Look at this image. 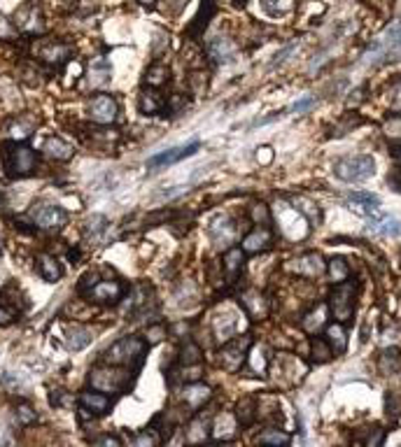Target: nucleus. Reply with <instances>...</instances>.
Listing matches in <instances>:
<instances>
[{
  "label": "nucleus",
  "instance_id": "nucleus-1",
  "mask_svg": "<svg viewBox=\"0 0 401 447\" xmlns=\"http://www.w3.org/2000/svg\"><path fill=\"white\" fill-rule=\"evenodd\" d=\"M147 347L150 345L143 338L126 335V338H119L117 343H112L100 359H103V363H110V366H126L131 370H138L147 357Z\"/></svg>",
  "mask_w": 401,
  "mask_h": 447
},
{
  "label": "nucleus",
  "instance_id": "nucleus-2",
  "mask_svg": "<svg viewBox=\"0 0 401 447\" xmlns=\"http://www.w3.org/2000/svg\"><path fill=\"white\" fill-rule=\"evenodd\" d=\"M271 215H273L275 224H278V231L285 235L287 240L306 238L310 231V226H312V224L308 221V217L301 213L294 203L278 201L273 205V210H271Z\"/></svg>",
  "mask_w": 401,
  "mask_h": 447
},
{
  "label": "nucleus",
  "instance_id": "nucleus-3",
  "mask_svg": "<svg viewBox=\"0 0 401 447\" xmlns=\"http://www.w3.org/2000/svg\"><path fill=\"white\" fill-rule=\"evenodd\" d=\"M401 54V21H394L387 26L374 43L369 45L367 54H364V63L378 66V63L392 61Z\"/></svg>",
  "mask_w": 401,
  "mask_h": 447
},
{
  "label": "nucleus",
  "instance_id": "nucleus-4",
  "mask_svg": "<svg viewBox=\"0 0 401 447\" xmlns=\"http://www.w3.org/2000/svg\"><path fill=\"white\" fill-rule=\"evenodd\" d=\"M357 296H359V285L357 282H339L334 285L332 293H329V313L334 315L336 322L345 324V322L352 319L355 315V308H357Z\"/></svg>",
  "mask_w": 401,
  "mask_h": 447
},
{
  "label": "nucleus",
  "instance_id": "nucleus-5",
  "mask_svg": "<svg viewBox=\"0 0 401 447\" xmlns=\"http://www.w3.org/2000/svg\"><path fill=\"white\" fill-rule=\"evenodd\" d=\"M0 154H3V163L10 178H26L33 173L35 163H38V154L33 152V147L23 143H5Z\"/></svg>",
  "mask_w": 401,
  "mask_h": 447
},
{
  "label": "nucleus",
  "instance_id": "nucleus-6",
  "mask_svg": "<svg viewBox=\"0 0 401 447\" xmlns=\"http://www.w3.org/2000/svg\"><path fill=\"white\" fill-rule=\"evenodd\" d=\"M334 175L341 182H367L376 175V158L371 154H357V156H345L334 163Z\"/></svg>",
  "mask_w": 401,
  "mask_h": 447
},
{
  "label": "nucleus",
  "instance_id": "nucleus-7",
  "mask_svg": "<svg viewBox=\"0 0 401 447\" xmlns=\"http://www.w3.org/2000/svg\"><path fill=\"white\" fill-rule=\"evenodd\" d=\"M128 373H131V368H126V366L93 368L91 378H89V385L98 391L122 394V391H126L128 385H131V382H128ZM133 373H135V370H133Z\"/></svg>",
  "mask_w": 401,
  "mask_h": 447
},
{
  "label": "nucleus",
  "instance_id": "nucleus-8",
  "mask_svg": "<svg viewBox=\"0 0 401 447\" xmlns=\"http://www.w3.org/2000/svg\"><path fill=\"white\" fill-rule=\"evenodd\" d=\"M250 347H252L250 335H240V338L236 335V338L222 343V350H220V354H217V361H220V366L227 370V373H238V370L243 368Z\"/></svg>",
  "mask_w": 401,
  "mask_h": 447
},
{
  "label": "nucleus",
  "instance_id": "nucleus-9",
  "mask_svg": "<svg viewBox=\"0 0 401 447\" xmlns=\"http://www.w3.org/2000/svg\"><path fill=\"white\" fill-rule=\"evenodd\" d=\"M31 219L35 221V226L47 228V231H58L68 224V213L58 205L49 203H38L31 210Z\"/></svg>",
  "mask_w": 401,
  "mask_h": 447
},
{
  "label": "nucleus",
  "instance_id": "nucleus-10",
  "mask_svg": "<svg viewBox=\"0 0 401 447\" xmlns=\"http://www.w3.org/2000/svg\"><path fill=\"white\" fill-rule=\"evenodd\" d=\"M345 205L352 210L355 215L364 217L367 221H374L382 217V205H380V198L374 196V193H367V191H357V193H350L345 198Z\"/></svg>",
  "mask_w": 401,
  "mask_h": 447
},
{
  "label": "nucleus",
  "instance_id": "nucleus-11",
  "mask_svg": "<svg viewBox=\"0 0 401 447\" xmlns=\"http://www.w3.org/2000/svg\"><path fill=\"white\" fill-rule=\"evenodd\" d=\"M117 101L110 96V93H98V96L89 98V103H87V117L93 121V123H103V126H108L117 119Z\"/></svg>",
  "mask_w": 401,
  "mask_h": 447
},
{
  "label": "nucleus",
  "instance_id": "nucleus-12",
  "mask_svg": "<svg viewBox=\"0 0 401 447\" xmlns=\"http://www.w3.org/2000/svg\"><path fill=\"white\" fill-rule=\"evenodd\" d=\"M87 298L93 303H100V305H115L122 301L124 296V285L119 280H98L96 285L89 287L84 291Z\"/></svg>",
  "mask_w": 401,
  "mask_h": 447
},
{
  "label": "nucleus",
  "instance_id": "nucleus-13",
  "mask_svg": "<svg viewBox=\"0 0 401 447\" xmlns=\"http://www.w3.org/2000/svg\"><path fill=\"white\" fill-rule=\"evenodd\" d=\"M212 328H215L217 343H220V345L227 343V340L236 338L240 328H243V315H240L238 310H224L222 315L215 317V324H212Z\"/></svg>",
  "mask_w": 401,
  "mask_h": 447
},
{
  "label": "nucleus",
  "instance_id": "nucleus-14",
  "mask_svg": "<svg viewBox=\"0 0 401 447\" xmlns=\"http://www.w3.org/2000/svg\"><path fill=\"white\" fill-rule=\"evenodd\" d=\"M198 143H190L185 147H170V149H163L161 154L152 156L150 161H147V168L150 170H157V168H168V166H175V163H180L182 158H190L198 152Z\"/></svg>",
  "mask_w": 401,
  "mask_h": 447
},
{
  "label": "nucleus",
  "instance_id": "nucleus-15",
  "mask_svg": "<svg viewBox=\"0 0 401 447\" xmlns=\"http://www.w3.org/2000/svg\"><path fill=\"white\" fill-rule=\"evenodd\" d=\"M210 238L217 247L229 250V247H233L236 238H238V226L231 219H227V217H217L210 224Z\"/></svg>",
  "mask_w": 401,
  "mask_h": 447
},
{
  "label": "nucleus",
  "instance_id": "nucleus-16",
  "mask_svg": "<svg viewBox=\"0 0 401 447\" xmlns=\"http://www.w3.org/2000/svg\"><path fill=\"white\" fill-rule=\"evenodd\" d=\"M271 245H273V233H271V228L257 226L243 238L240 250H243L245 254H262V252H266Z\"/></svg>",
  "mask_w": 401,
  "mask_h": 447
},
{
  "label": "nucleus",
  "instance_id": "nucleus-17",
  "mask_svg": "<svg viewBox=\"0 0 401 447\" xmlns=\"http://www.w3.org/2000/svg\"><path fill=\"white\" fill-rule=\"evenodd\" d=\"M14 26L16 28H21V31H28V33H40V31H45V21H43V16H40V10L35 8V5H23V8L16 10V14H14Z\"/></svg>",
  "mask_w": 401,
  "mask_h": 447
},
{
  "label": "nucleus",
  "instance_id": "nucleus-18",
  "mask_svg": "<svg viewBox=\"0 0 401 447\" xmlns=\"http://www.w3.org/2000/svg\"><path fill=\"white\" fill-rule=\"evenodd\" d=\"M236 54H238V49H236V45L227 35H217V38H212L208 43V56L215 63H220V66L236 61Z\"/></svg>",
  "mask_w": 401,
  "mask_h": 447
},
{
  "label": "nucleus",
  "instance_id": "nucleus-19",
  "mask_svg": "<svg viewBox=\"0 0 401 447\" xmlns=\"http://www.w3.org/2000/svg\"><path fill=\"white\" fill-rule=\"evenodd\" d=\"M180 398L187 403V408H192V413L194 410H198L200 405H205L212 398V389L208 385H200V382H187L185 385V389L180 391Z\"/></svg>",
  "mask_w": 401,
  "mask_h": 447
},
{
  "label": "nucleus",
  "instance_id": "nucleus-20",
  "mask_svg": "<svg viewBox=\"0 0 401 447\" xmlns=\"http://www.w3.org/2000/svg\"><path fill=\"white\" fill-rule=\"evenodd\" d=\"M112 80V66L108 58H96L91 61L89 73H87V89H103Z\"/></svg>",
  "mask_w": 401,
  "mask_h": 447
},
{
  "label": "nucleus",
  "instance_id": "nucleus-21",
  "mask_svg": "<svg viewBox=\"0 0 401 447\" xmlns=\"http://www.w3.org/2000/svg\"><path fill=\"white\" fill-rule=\"evenodd\" d=\"M292 268L294 273L303 275V278H320L327 266H324V258L317 252H308V254L299 256L297 263H292Z\"/></svg>",
  "mask_w": 401,
  "mask_h": 447
},
{
  "label": "nucleus",
  "instance_id": "nucleus-22",
  "mask_svg": "<svg viewBox=\"0 0 401 447\" xmlns=\"http://www.w3.org/2000/svg\"><path fill=\"white\" fill-rule=\"evenodd\" d=\"M80 403L89 415H105L112 408V398L103 391H84L80 396Z\"/></svg>",
  "mask_w": 401,
  "mask_h": 447
},
{
  "label": "nucleus",
  "instance_id": "nucleus-23",
  "mask_svg": "<svg viewBox=\"0 0 401 447\" xmlns=\"http://www.w3.org/2000/svg\"><path fill=\"white\" fill-rule=\"evenodd\" d=\"M324 335H327L324 340H327L329 347H332L334 357L345 354V350H347V333H345V328H343L341 322H332V324L324 326Z\"/></svg>",
  "mask_w": 401,
  "mask_h": 447
},
{
  "label": "nucleus",
  "instance_id": "nucleus-24",
  "mask_svg": "<svg viewBox=\"0 0 401 447\" xmlns=\"http://www.w3.org/2000/svg\"><path fill=\"white\" fill-rule=\"evenodd\" d=\"M170 82V68L166 63H152L150 68L145 70V77H143V86L147 89H161Z\"/></svg>",
  "mask_w": 401,
  "mask_h": 447
},
{
  "label": "nucleus",
  "instance_id": "nucleus-25",
  "mask_svg": "<svg viewBox=\"0 0 401 447\" xmlns=\"http://www.w3.org/2000/svg\"><path fill=\"white\" fill-rule=\"evenodd\" d=\"M138 108L143 114H157V112L166 108V98L159 93V89H147V86H143L138 98Z\"/></svg>",
  "mask_w": 401,
  "mask_h": 447
},
{
  "label": "nucleus",
  "instance_id": "nucleus-26",
  "mask_svg": "<svg viewBox=\"0 0 401 447\" xmlns=\"http://www.w3.org/2000/svg\"><path fill=\"white\" fill-rule=\"evenodd\" d=\"M70 45L66 43H51V45H45L43 49L38 51V56L43 58L45 63H49V66H61L63 61H68L70 58Z\"/></svg>",
  "mask_w": 401,
  "mask_h": 447
},
{
  "label": "nucleus",
  "instance_id": "nucleus-27",
  "mask_svg": "<svg viewBox=\"0 0 401 447\" xmlns=\"http://www.w3.org/2000/svg\"><path fill=\"white\" fill-rule=\"evenodd\" d=\"M35 268H38V275L45 282H58L63 275L61 263H58L51 254H40L38 261H35Z\"/></svg>",
  "mask_w": 401,
  "mask_h": 447
},
{
  "label": "nucleus",
  "instance_id": "nucleus-28",
  "mask_svg": "<svg viewBox=\"0 0 401 447\" xmlns=\"http://www.w3.org/2000/svg\"><path fill=\"white\" fill-rule=\"evenodd\" d=\"M327 315H329V305H324V303L315 305V310H310V313L303 317V331L306 333H312V335H317L320 331H324V326L329 324Z\"/></svg>",
  "mask_w": 401,
  "mask_h": 447
},
{
  "label": "nucleus",
  "instance_id": "nucleus-29",
  "mask_svg": "<svg viewBox=\"0 0 401 447\" xmlns=\"http://www.w3.org/2000/svg\"><path fill=\"white\" fill-rule=\"evenodd\" d=\"M367 226L378 235H390V238L401 235V221L392 215H382V217H378V219L367 221Z\"/></svg>",
  "mask_w": 401,
  "mask_h": 447
},
{
  "label": "nucleus",
  "instance_id": "nucleus-30",
  "mask_svg": "<svg viewBox=\"0 0 401 447\" xmlns=\"http://www.w3.org/2000/svg\"><path fill=\"white\" fill-rule=\"evenodd\" d=\"M89 343H91L89 328L78 326V324H70V326L66 328V345H68V350L80 352V350H84V347L89 345Z\"/></svg>",
  "mask_w": 401,
  "mask_h": 447
},
{
  "label": "nucleus",
  "instance_id": "nucleus-31",
  "mask_svg": "<svg viewBox=\"0 0 401 447\" xmlns=\"http://www.w3.org/2000/svg\"><path fill=\"white\" fill-rule=\"evenodd\" d=\"M378 370L382 375H394L401 370V350L397 347H387L378 357Z\"/></svg>",
  "mask_w": 401,
  "mask_h": 447
},
{
  "label": "nucleus",
  "instance_id": "nucleus-32",
  "mask_svg": "<svg viewBox=\"0 0 401 447\" xmlns=\"http://www.w3.org/2000/svg\"><path fill=\"white\" fill-rule=\"evenodd\" d=\"M45 152L51 158H56V161H68V158L73 156L75 149H73V145L66 143L63 138H58V135H51V138L45 143Z\"/></svg>",
  "mask_w": 401,
  "mask_h": 447
},
{
  "label": "nucleus",
  "instance_id": "nucleus-33",
  "mask_svg": "<svg viewBox=\"0 0 401 447\" xmlns=\"http://www.w3.org/2000/svg\"><path fill=\"white\" fill-rule=\"evenodd\" d=\"M236 420H238L240 426L255 424V420H257V398H252V396L240 398L238 405H236Z\"/></svg>",
  "mask_w": 401,
  "mask_h": 447
},
{
  "label": "nucleus",
  "instance_id": "nucleus-34",
  "mask_svg": "<svg viewBox=\"0 0 401 447\" xmlns=\"http://www.w3.org/2000/svg\"><path fill=\"white\" fill-rule=\"evenodd\" d=\"M243 263H245V252L238 250V247H229L227 254H224V261H222L224 273H227L229 278H236V275L240 273V268H243Z\"/></svg>",
  "mask_w": 401,
  "mask_h": 447
},
{
  "label": "nucleus",
  "instance_id": "nucleus-35",
  "mask_svg": "<svg viewBox=\"0 0 401 447\" xmlns=\"http://www.w3.org/2000/svg\"><path fill=\"white\" fill-rule=\"evenodd\" d=\"M238 431V420L231 415H220L215 422V438L224 443V440H231Z\"/></svg>",
  "mask_w": 401,
  "mask_h": 447
},
{
  "label": "nucleus",
  "instance_id": "nucleus-36",
  "mask_svg": "<svg viewBox=\"0 0 401 447\" xmlns=\"http://www.w3.org/2000/svg\"><path fill=\"white\" fill-rule=\"evenodd\" d=\"M215 3L212 0H203L200 3V10H198V16L194 19V23L190 26V35H198V33H203L205 31V26L210 23L212 19V14H215Z\"/></svg>",
  "mask_w": 401,
  "mask_h": 447
},
{
  "label": "nucleus",
  "instance_id": "nucleus-37",
  "mask_svg": "<svg viewBox=\"0 0 401 447\" xmlns=\"http://www.w3.org/2000/svg\"><path fill=\"white\" fill-rule=\"evenodd\" d=\"M240 303H243V308H245L252 317H255V319H262V317L266 315V301H264V298L259 296V293H255V291L243 293Z\"/></svg>",
  "mask_w": 401,
  "mask_h": 447
},
{
  "label": "nucleus",
  "instance_id": "nucleus-38",
  "mask_svg": "<svg viewBox=\"0 0 401 447\" xmlns=\"http://www.w3.org/2000/svg\"><path fill=\"white\" fill-rule=\"evenodd\" d=\"M327 273H329V280L332 285H339V282H345L350 278V266L343 256H334L332 261L327 263Z\"/></svg>",
  "mask_w": 401,
  "mask_h": 447
},
{
  "label": "nucleus",
  "instance_id": "nucleus-39",
  "mask_svg": "<svg viewBox=\"0 0 401 447\" xmlns=\"http://www.w3.org/2000/svg\"><path fill=\"white\" fill-rule=\"evenodd\" d=\"M294 8H297L294 0H262V10L268 16H285L294 12Z\"/></svg>",
  "mask_w": 401,
  "mask_h": 447
},
{
  "label": "nucleus",
  "instance_id": "nucleus-40",
  "mask_svg": "<svg viewBox=\"0 0 401 447\" xmlns=\"http://www.w3.org/2000/svg\"><path fill=\"white\" fill-rule=\"evenodd\" d=\"M332 347H329L327 340H322V338H317V335H312L310 338V359H312V363H324V361H329L332 359Z\"/></svg>",
  "mask_w": 401,
  "mask_h": 447
},
{
  "label": "nucleus",
  "instance_id": "nucleus-41",
  "mask_svg": "<svg viewBox=\"0 0 401 447\" xmlns=\"http://www.w3.org/2000/svg\"><path fill=\"white\" fill-rule=\"evenodd\" d=\"M390 154L394 158V168H392L390 178H387V184H390L394 191L401 193V145H392Z\"/></svg>",
  "mask_w": 401,
  "mask_h": 447
},
{
  "label": "nucleus",
  "instance_id": "nucleus-42",
  "mask_svg": "<svg viewBox=\"0 0 401 447\" xmlns=\"http://www.w3.org/2000/svg\"><path fill=\"white\" fill-rule=\"evenodd\" d=\"M294 205L308 217V221H312V226H317V224L322 221V210L317 208V203L308 201V198H294Z\"/></svg>",
  "mask_w": 401,
  "mask_h": 447
},
{
  "label": "nucleus",
  "instance_id": "nucleus-43",
  "mask_svg": "<svg viewBox=\"0 0 401 447\" xmlns=\"http://www.w3.org/2000/svg\"><path fill=\"white\" fill-rule=\"evenodd\" d=\"M203 361V350L196 345V343H185L182 345V352H180V363L182 366H192V363H200Z\"/></svg>",
  "mask_w": 401,
  "mask_h": 447
},
{
  "label": "nucleus",
  "instance_id": "nucleus-44",
  "mask_svg": "<svg viewBox=\"0 0 401 447\" xmlns=\"http://www.w3.org/2000/svg\"><path fill=\"white\" fill-rule=\"evenodd\" d=\"M208 433H210V417H203V420H196L192 424L187 440H190V443H200V440L208 438Z\"/></svg>",
  "mask_w": 401,
  "mask_h": 447
},
{
  "label": "nucleus",
  "instance_id": "nucleus-45",
  "mask_svg": "<svg viewBox=\"0 0 401 447\" xmlns=\"http://www.w3.org/2000/svg\"><path fill=\"white\" fill-rule=\"evenodd\" d=\"M257 443H262V445H287V443H290V436H287V433H282V431H275V428H266V431L257 438Z\"/></svg>",
  "mask_w": 401,
  "mask_h": 447
},
{
  "label": "nucleus",
  "instance_id": "nucleus-46",
  "mask_svg": "<svg viewBox=\"0 0 401 447\" xmlns=\"http://www.w3.org/2000/svg\"><path fill=\"white\" fill-rule=\"evenodd\" d=\"M247 359H250V368L255 370V375L266 373V357H264V352L259 350V347H252V350L247 352Z\"/></svg>",
  "mask_w": 401,
  "mask_h": 447
},
{
  "label": "nucleus",
  "instance_id": "nucleus-47",
  "mask_svg": "<svg viewBox=\"0 0 401 447\" xmlns=\"http://www.w3.org/2000/svg\"><path fill=\"white\" fill-rule=\"evenodd\" d=\"M133 443L138 445V447H143V445H145V447L159 445V443H161V433H157V431H154V426H150V428H145L143 433H138Z\"/></svg>",
  "mask_w": 401,
  "mask_h": 447
},
{
  "label": "nucleus",
  "instance_id": "nucleus-48",
  "mask_svg": "<svg viewBox=\"0 0 401 447\" xmlns=\"http://www.w3.org/2000/svg\"><path fill=\"white\" fill-rule=\"evenodd\" d=\"M252 221L259 224V226H271V210L266 208L264 203H257V205H252Z\"/></svg>",
  "mask_w": 401,
  "mask_h": 447
},
{
  "label": "nucleus",
  "instance_id": "nucleus-49",
  "mask_svg": "<svg viewBox=\"0 0 401 447\" xmlns=\"http://www.w3.org/2000/svg\"><path fill=\"white\" fill-rule=\"evenodd\" d=\"M385 135L390 140L401 143V114H390L385 121Z\"/></svg>",
  "mask_w": 401,
  "mask_h": 447
},
{
  "label": "nucleus",
  "instance_id": "nucleus-50",
  "mask_svg": "<svg viewBox=\"0 0 401 447\" xmlns=\"http://www.w3.org/2000/svg\"><path fill=\"white\" fill-rule=\"evenodd\" d=\"M108 219H105L103 215H93V217H89V219H87V233L89 235H93V238H96V235H100L105 231V228H108Z\"/></svg>",
  "mask_w": 401,
  "mask_h": 447
},
{
  "label": "nucleus",
  "instance_id": "nucleus-51",
  "mask_svg": "<svg viewBox=\"0 0 401 447\" xmlns=\"http://www.w3.org/2000/svg\"><path fill=\"white\" fill-rule=\"evenodd\" d=\"M390 114H401V77L390 86Z\"/></svg>",
  "mask_w": 401,
  "mask_h": 447
},
{
  "label": "nucleus",
  "instance_id": "nucleus-52",
  "mask_svg": "<svg viewBox=\"0 0 401 447\" xmlns=\"http://www.w3.org/2000/svg\"><path fill=\"white\" fill-rule=\"evenodd\" d=\"M14 413H16V417H19L21 424H31V422L35 420V408L31 403H19L14 408Z\"/></svg>",
  "mask_w": 401,
  "mask_h": 447
},
{
  "label": "nucleus",
  "instance_id": "nucleus-53",
  "mask_svg": "<svg viewBox=\"0 0 401 447\" xmlns=\"http://www.w3.org/2000/svg\"><path fill=\"white\" fill-rule=\"evenodd\" d=\"M163 338H166V328H163L161 324L150 326V328H147V333H145V343L147 345H157V343H161Z\"/></svg>",
  "mask_w": 401,
  "mask_h": 447
},
{
  "label": "nucleus",
  "instance_id": "nucleus-54",
  "mask_svg": "<svg viewBox=\"0 0 401 447\" xmlns=\"http://www.w3.org/2000/svg\"><path fill=\"white\" fill-rule=\"evenodd\" d=\"M294 49H297V43H290L285 47V49H280L278 54H273V58H271V63H268V68H278L280 63H285L287 58H290V54H294Z\"/></svg>",
  "mask_w": 401,
  "mask_h": 447
},
{
  "label": "nucleus",
  "instance_id": "nucleus-55",
  "mask_svg": "<svg viewBox=\"0 0 401 447\" xmlns=\"http://www.w3.org/2000/svg\"><path fill=\"white\" fill-rule=\"evenodd\" d=\"M359 121H362V119H359V117H352V121H350V114H347L345 119L334 128V133H332V135H334V138H339V135H345L347 131H352V128H355V126H359Z\"/></svg>",
  "mask_w": 401,
  "mask_h": 447
},
{
  "label": "nucleus",
  "instance_id": "nucleus-56",
  "mask_svg": "<svg viewBox=\"0 0 401 447\" xmlns=\"http://www.w3.org/2000/svg\"><path fill=\"white\" fill-rule=\"evenodd\" d=\"M399 408H401V401L394 394H387V398H385V413H390L392 420H397L399 417Z\"/></svg>",
  "mask_w": 401,
  "mask_h": 447
},
{
  "label": "nucleus",
  "instance_id": "nucleus-57",
  "mask_svg": "<svg viewBox=\"0 0 401 447\" xmlns=\"http://www.w3.org/2000/svg\"><path fill=\"white\" fill-rule=\"evenodd\" d=\"M312 105H315V98H312V96H306V98H301V101H297V103H294L290 110H292V112H297V114H299V112H306V110H310Z\"/></svg>",
  "mask_w": 401,
  "mask_h": 447
},
{
  "label": "nucleus",
  "instance_id": "nucleus-58",
  "mask_svg": "<svg viewBox=\"0 0 401 447\" xmlns=\"http://www.w3.org/2000/svg\"><path fill=\"white\" fill-rule=\"evenodd\" d=\"M257 158H259V163H264V166H266L271 158H273V149H271V147H259Z\"/></svg>",
  "mask_w": 401,
  "mask_h": 447
},
{
  "label": "nucleus",
  "instance_id": "nucleus-59",
  "mask_svg": "<svg viewBox=\"0 0 401 447\" xmlns=\"http://www.w3.org/2000/svg\"><path fill=\"white\" fill-rule=\"evenodd\" d=\"M93 443H96V445H117V447H119V445H122V440H119V438H115V436H100V438L93 440Z\"/></svg>",
  "mask_w": 401,
  "mask_h": 447
},
{
  "label": "nucleus",
  "instance_id": "nucleus-60",
  "mask_svg": "<svg viewBox=\"0 0 401 447\" xmlns=\"http://www.w3.org/2000/svg\"><path fill=\"white\" fill-rule=\"evenodd\" d=\"M8 322H12V310H8V308H0V326L8 324Z\"/></svg>",
  "mask_w": 401,
  "mask_h": 447
},
{
  "label": "nucleus",
  "instance_id": "nucleus-61",
  "mask_svg": "<svg viewBox=\"0 0 401 447\" xmlns=\"http://www.w3.org/2000/svg\"><path fill=\"white\" fill-rule=\"evenodd\" d=\"M138 3H140V5H145V8H152V5H154L157 0H138Z\"/></svg>",
  "mask_w": 401,
  "mask_h": 447
},
{
  "label": "nucleus",
  "instance_id": "nucleus-62",
  "mask_svg": "<svg viewBox=\"0 0 401 447\" xmlns=\"http://www.w3.org/2000/svg\"><path fill=\"white\" fill-rule=\"evenodd\" d=\"M61 3H73V0H61Z\"/></svg>",
  "mask_w": 401,
  "mask_h": 447
}]
</instances>
